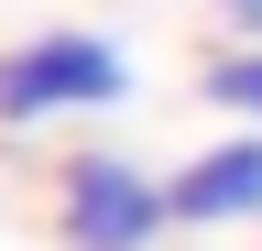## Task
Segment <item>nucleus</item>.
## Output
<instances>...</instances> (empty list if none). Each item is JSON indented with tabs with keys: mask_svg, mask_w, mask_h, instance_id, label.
Segmentation results:
<instances>
[{
	"mask_svg": "<svg viewBox=\"0 0 262 251\" xmlns=\"http://www.w3.org/2000/svg\"><path fill=\"white\" fill-rule=\"evenodd\" d=\"M164 218L175 208L131 153H66V175H55V240L66 251H153Z\"/></svg>",
	"mask_w": 262,
	"mask_h": 251,
	"instance_id": "2",
	"label": "nucleus"
},
{
	"mask_svg": "<svg viewBox=\"0 0 262 251\" xmlns=\"http://www.w3.org/2000/svg\"><path fill=\"white\" fill-rule=\"evenodd\" d=\"M131 87V55L110 33H33L0 55V120L33 131V120H66V109H110Z\"/></svg>",
	"mask_w": 262,
	"mask_h": 251,
	"instance_id": "1",
	"label": "nucleus"
},
{
	"mask_svg": "<svg viewBox=\"0 0 262 251\" xmlns=\"http://www.w3.org/2000/svg\"><path fill=\"white\" fill-rule=\"evenodd\" d=\"M219 11H229V22H241V11H262V0H219Z\"/></svg>",
	"mask_w": 262,
	"mask_h": 251,
	"instance_id": "5",
	"label": "nucleus"
},
{
	"mask_svg": "<svg viewBox=\"0 0 262 251\" xmlns=\"http://www.w3.org/2000/svg\"><path fill=\"white\" fill-rule=\"evenodd\" d=\"M164 208H175L186 230H229V218H262V131H229L219 153H196V164L164 186Z\"/></svg>",
	"mask_w": 262,
	"mask_h": 251,
	"instance_id": "3",
	"label": "nucleus"
},
{
	"mask_svg": "<svg viewBox=\"0 0 262 251\" xmlns=\"http://www.w3.org/2000/svg\"><path fill=\"white\" fill-rule=\"evenodd\" d=\"M208 99H219V109H241L251 131H262V44H241V55H219V66H208Z\"/></svg>",
	"mask_w": 262,
	"mask_h": 251,
	"instance_id": "4",
	"label": "nucleus"
}]
</instances>
